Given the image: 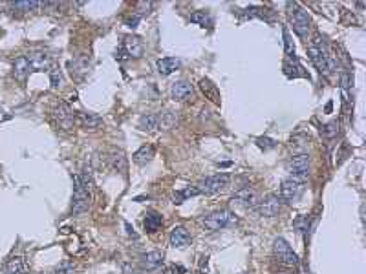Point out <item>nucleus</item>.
<instances>
[{
	"mask_svg": "<svg viewBox=\"0 0 366 274\" xmlns=\"http://www.w3.org/2000/svg\"><path fill=\"white\" fill-rule=\"evenodd\" d=\"M235 223H236V216L231 214L229 210H216V212L209 214L207 218H203V227L207 230H213V232L221 230L225 227L235 225Z\"/></svg>",
	"mask_w": 366,
	"mask_h": 274,
	"instance_id": "nucleus-1",
	"label": "nucleus"
},
{
	"mask_svg": "<svg viewBox=\"0 0 366 274\" xmlns=\"http://www.w3.org/2000/svg\"><path fill=\"white\" fill-rule=\"evenodd\" d=\"M90 208V194L81 185L79 176H73V201H72V212L83 214Z\"/></svg>",
	"mask_w": 366,
	"mask_h": 274,
	"instance_id": "nucleus-2",
	"label": "nucleus"
},
{
	"mask_svg": "<svg viewBox=\"0 0 366 274\" xmlns=\"http://www.w3.org/2000/svg\"><path fill=\"white\" fill-rule=\"evenodd\" d=\"M288 170H290L291 178L298 179V181H306L308 174H310V156L308 154H298L288 161Z\"/></svg>",
	"mask_w": 366,
	"mask_h": 274,
	"instance_id": "nucleus-3",
	"label": "nucleus"
},
{
	"mask_svg": "<svg viewBox=\"0 0 366 274\" xmlns=\"http://www.w3.org/2000/svg\"><path fill=\"white\" fill-rule=\"evenodd\" d=\"M273 251H275L276 260L280 261V263H284V265L293 267V265L298 263V256L293 252V249L288 245V241L284 240V238H276L275 245H273Z\"/></svg>",
	"mask_w": 366,
	"mask_h": 274,
	"instance_id": "nucleus-4",
	"label": "nucleus"
},
{
	"mask_svg": "<svg viewBox=\"0 0 366 274\" xmlns=\"http://www.w3.org/2000/svg\"><path fill=\"white\" fill-rule=\"evenodd\" d=\"M293 9L291 11V24H293V29L295 33L300 37V39H306L308 37V31H310V17L306 13L302 7H298L297 4H293Z\"/></svg>",
	"mask_w": 366,
	"mask_h": 274,
	"instance_id": "nucleus-5",
	"label": "nucleus"
},
{
	"mask_svg": "<svg viewBox=\"0 0 366 274\" xmlns=\"http://www.w3.org/2000/svg\"><path fill=\"white\" fill-rule=\"evenodd\" d=\"M304 183L306 181H298V179H284L280 185V199L286 201H295V199L304 192Z\"/></svg>",
	"mask_w": 366,
	"mask_h": 274,
	"instance_id": "nucleus-6",
	"label": "nucleus"
},
{
	"mask_svg": "<svg viewBox=\"0 0 366 274\" xmlns=\"http://www.w3.org/2000/svg\"><path fill=\"white\" fill-rule=\"evenodd\" d=\"M229 181H231V178L227 174H216L213 178H207L205 181H201L198 190L205 192V194H216V192L223 190L229 185Z\"/></svg>",
	"mask_w": 366,
	"mask_h": 274,
	"instance_id": "nucleus-7",
	"label": "nucleus"
},
{
	"mask_svg": "<svg viewBox=\"0 0 366 274\" xmlns=\"http://www.w3.org/2000/svg\"><path fill=\"white\" fill-rule=\"evenodd\" d=\"M53 117H55L57 124L64 128V130H70L73 126V121H75V114L70 110V106L66 103H57L55 108H53Z\"/></svg>",
	"mask_w": 366,
	"mask_h": 274,
	"instance_id": "nucleus-8",
	"label": "nucleus"
},
{
	"mask_svg": "<svg viewBox=\"0 0 366 274\" xmlns=\"http://www.w3.org/2000/svg\"><path fill=\"white\" fill-rule=\"evenodd\" d=\"M278 210H280V198L278 196H268L256 206V212L264 218H273L278 214Z\"/></svg>",
	"mask_w": 366,
	"mask_h": 274,
	"instance_id": "nucleus-9",
	"label": "nucleus"
},
{
	"mask_svg": "<svg viewBox=\"0 0 366 274\" xmlns=\"http://www.w3.org/2000/svg\"><path fill=\"white\" fill-rule=\"evenodd\" d=\"M231 203L236 206H242V208H255L256 203H258V199H256L255 190H251V188H242V190H238L235 196H233V201H231Z\"/></svg>",
	"mask_w": 366,
	"mask_h": 274,
	"instance_id": "nucleus-10",
	"label": "nucleus"
},
{
	"mask_svg": "<svg viewBox=\"0 0 366 274\" xmlns=\"http://www.w3.org/2000/svg\"><path fill=\"white\" fill-rule=\"evenodd\" d=\"M75 119L77 123L81 124L83 128H86V130H97L103 124V119L97 114H90V112H77Z\"/></svg>",
	"mask_w": 366,
	"mask_h": 274,
	"instance_id": "nucleus-11",
	"label": "nucleus"
},
{
	"mask_svg": "<svg viewBox=\"0 0 366 274\" xmlns=\"http://www.w3.org/2000/svg\"><path fill=\"white\" fill-rule=\"evenodd\" d=\"M26 59H28L29 68L33 71H42V69L49 68V55H46L44 51H31Z\"/></svg>",
	"mask_w": 366,
	"mask_h": 274,
	"instance_id": "nucleus-12",
	"label": "nucleus"
},
{
	"mask_svg": "<svg viewBox=\"0 0 366 274\" xmlns=\"http://www.w3.org/2000/svg\"><path fill=\"white\" fill-rule=\"evenodd\" d=\"M171 245L176 249H185L187 245H191V234L187 232V228L183 227H174L171 232Z\"/></svg>",
	"mask_w": 366,
	"mask_h": 274,
	"instance_id": "nucleus-13",
	"label": "nucleus"
},
{
	"mask_svg": "<svg viewBox=\"0 0 366 274\" xmlns=\"http://www.w3.org/2000/svg\"><path fill=\"white\" fill-rule=\"evenodd\" d=\"M171 95H172V99H176V101H185V99H189V97L193 95V86H191V82H187V81L174 82L172 88H171Z\"/></svg>",
	"mask_w": 366,
	"mask_h": 274,
	"instance_id": "nucleus-14",
	"label": "nucleus"
},
{
	"mask_svg": "<svg viewBox=\"0 0 366 274\" xmlns=\"http://www.w3.org/2000/svg\"><path fill=\"white\" fill-rule=\"evenodd\" d=\"M181 66V61L176 59V57H165V59H159L158 61V71L161 75H171L176 69Z\"/></svg>",
	"mask_w": 366,
	"mask_h": 274,
	"instance_id": "nucleus-15",
	"label": "nucleus"
},
{
	"mask_svg": "<svg viewBox=\"0 0 366 274\" xmlns=\"http://www.w3.org/2000/svg\"><path fill=\"white\" fill-rule=\"evenodd\" d=\"M161 261H163V254L159 252V251H152V252L145 254L141 258V265H143L145 271H156L161 265Z\"/></svg>",
	"mask_w": 366,
	"mask_h": 274,
	"instance_id": "nucleus-16",
	"label": "nucleus"
},
{
	"mask_svg": "<svg viewBox=\"0 0 366 274\" xmlns=\"http://www.w3.org/2000/svg\"><path fill=\"white\" fill-rule=\"evenodd\" d=\"M154 156H156V148H154L152 144H145V146H141V148L134 154V163L146 164L152 161Z\"/></svg>",
	"mask_w": 366,
	"mask_h": 274,
	"instance_id": "nucleus-17",
	"label": "nucleus"
},
{
	"mask_svg": "<svg viewBox=\"0 0 366 274\" xmlns=\"http://www.w3.org/2000/svg\"><path fill=\"white\" fill-rule=\"evenodd\" d=\"M124 49H126L128 57H134V59H139L143 55V44H141V41H139L138 37L124 39Z\"/></svg>",
	"mask_w": 366,
	"mask_h": 274,
	"instance_id": "nucleus-18",
	"label": "nucleus"
},
{
	"mask_svg": "<svg viewBox=\"0 0 366 274\" xmlns=\"http://www.w3.org/2000/svg\"><path fill=\"white\" fill-rule=\"evenodd\" d=\"M29 62L26 57H19L17 61H15L13 64V75L17 81H26V77H28L29 73Z\"/></svg>",
	"mask_w": 366,
	"mask_h": 274,
	"instance_id": "nucleus-19",
	"label": "nucleus"
},
{
	"mask_svg": "<svg viewBox=\"0 0 366 274\" xmlns=\"http://www.w3.org/2000/svg\"><path fill=\"white\" fill-rule=\"evenodd\" d=\"M200 88H201V91L213 101V103H216V104L220 103V91H218V88H216V84H213L209 79H201Z\"/></svg>",
	"mask_w": 366,
	"mask_h": 274,
	"instance_id": "nucleus-20",
	"label": "nucleus"
},
{
	"mask_svg": "<svg viewBox=\"0 0 366 274\" xmlns=\"http://www.w3.org/2000/svg\"><path fill=\"white\" fill-rule=\"evenodd\" d=\"M159 126V119L156 114H145L139 119V128L145 132H152Z\"/></svg>",
	"mask_w": 366,
	"mask_h": 274,
	"instance_id": "nucleus-21",
	"label": "nucleus"
},
{
	"mask_svg": "<svg viewBox=\"0 0 366 274\" xmlns=\"http://www.w3.org/2000/svg\"><path fill=\"white\" fill-rule=\"evenodd\" d=\"M158 119H159V126H161V128L171 130V128H174L176 123H178V114L167 110V112H161V115H158Z\"/></svg>",
	"mask_w": 366,
	"mask_h": 274,
	"instance_id": "nucleus-22",
	"label": "nucleus"
},
{
	"mask_svg": "<svg viewBox=\"0 0 366 274\" xmlns=\"http://www.w3.org/2000/svg\"><path fill=\"white\" fill-rule=\"evenodd\" d=\"M143 223H145V228L148 232H156L159 227H161V223H163V218L158 212H146Z\"/></svg>",
	"mask_w": 366,
	"mask_h": 274,
	"instance_id": "nucleus-23",
	"label": "nucleus"
},
{
	"mask_svg": "<svg viewBox=\"0 0 366 274\" xmlns=\"http://www.w3.org/2000/svg\"><path fill=\"white\" fill-rule=\"evenodd\" d=\"M22 271H24L22 258H11L4 267V274H22Z\"/></svg>",
	"mask_w": 366,
	"mask_h": 274,
	"instance_id": "nucleus-24",
	"label": "nucleus"
},
{
	"mask_svg": "<svg viewBox=\"0 0 366 274\" xmlns=\"http://www.w3.org/2000/svg\"><path fill=\"white\" fill-rule=\"evenodd\" d=\"M110 159H112V166H114V170L121 172V174L126 172V158H124L123 152H114Z\"/></svg>",
	"mask_w": 366,
	"mask_h": 274,
	"instance_id": "nucleus-25",
	"label": "nucleus"
},
{
	"mask_svg": "<svg viewBox=\"0 0 366 274\" xmlns=\"http://www.w3.org/2000/svg\"><path fill=\"white\" fill-rule=\"evenodd\" d=\"M189 21L194 22V24H198V26H201V27H211V17H209L205 11H194V13L189 17Z\"/></svg>",
	"mask_w": 366,
	"mask_h": 274,
	"instance_id": "nucleus-26",
	"label": "nucleus"
},
{
	"mask_svg": "<svg viewBox=\"0 0 366 274\" xmlns=\"http://www.w3.org/2000/svg\"><path fill=\"white\" fill-rule=\"evenodd\" d=\"M320 134H322V137L324 139H333V137H337L339 134V124L333 121V123H328L326 126H322V130H320Z\"/></svg>",
	"mask_w": 366,
	"mask_h": 274,
	"instance_id": "nucleus-27",
	"label": "nucleus"
},
{
	"mask_svg": "<svg viewBox=\"0 0 366 274\" xmlns=\"http://www.w3.org/2000/svg\"><path fill=\"white\" fill-rule=\"evenodd\" d=\"M53 274H75V265L72 261H62L55 267Z\"/></svg>",
	"mask_w": 366,
	"mask_h": 274,
	"instance_id": "nucleus-28",
	"label": "nucleus"
},
{
	"mask_svg": "<svg viewBox=\"0 0 366 274\" xmlns=\"http://www.w3.org/2000/svg\"><path fill=\"white\" fill-rule=\"evenodd\" d=\"M282 33H284V46H286V55L295 59V46H291L290 33H288V29H286V27L282 29Z\"/></svg>",
	"mask_w": 366,
	"mask_h": 274,
	"instance_id": "nucleus-29",
	"label": "nucleus"
},
{
	"mask_svg": "<svg viewBox=\"0 0 366 274\" xmlns=\"http://www.w3.org/2000/svg\"><path fill=\"white\" fill-rule=\"evenodd\" d=\"M41 6V2H15V9H22V11H29V9H37Z\"/></svg>",
	"mask_w": 366,
	"mask_h": 274,
	"instance_id": "nucleus-30",
	"label": "nucleus"
},
{
	"mask_svg": "<svg viewBox=\"0 0 366 274\" xmlns=\"http://www.w3.org/2000/svg\"><path fill=\"white\" fill-rule=\"evenodd\" d=\"M73 66L77 68V71H88V66H90V61H88V57H79L75 62H73Z\"/></svg>",
	"mask_w": 366,
	"mask_h": 274,
	"instance_id": "nucleus-31",
	"label": "nucleus"
},
{
	"mask_svg": "<svg viewBox=\"0 0 366 274\" xmlns=\"http://www.w3.org/2000/svg\"><path fill=\"white\" fill-rule=\"evenodd\" d=\"M256 144L260 146V148H264V150H268V148H275L276 143L273 141V139H269V137H258L256 139Z\"/></svg>",
	"mask_w": 366,
	"mask_h": 274,
	"instance_id": "nucleus-32",
	"label": "nucleus"
},
{
	"mask_svg": "<svg viewBox=\"0 0 366 274\" xmlns=\"http://www.w3.org/2000/svg\"><path fill=\"white\" fill-rule=\"evenodd\" d=\"M49 75H51V84H53V86H59V82L62 81L61 71H59L57 68H51L49 69Z\"/></svg>",
	"mask_w": 366,
	"mask_h": 274,
	"instance_id": "nucleus-33",
	"label": "nucleus"
},
{
	"mask_svg": "<svg viewBox=\"0 0 366 274\" xmlns=\"http://www.w3.org/2000/svg\"><path fill=\"white\" fill-rule=\"evenodd\" d=\"M139 21H141V15L136 13L134 17H132V19H128V22H126V24H128V27H136V26H138Z\"/></svg>",
	"mask_w": 366,
	"mask_h": 274,
	"instance_id": "nucleus-34",
	"label": "nucleus"
},
{
	"mask_svg": "<svg viewBox=\"0 0 366 274\" xmlns=\"http://www.w3.org/2000/svg\"><path fill=\"white\" fill-rule=\"evenodd\" d=\"M172 199H174V203H176V205H180V203H183V201H185V196H183V192H174Z\"/></svg>",
	"mask_w": 366,
	"mask_h": 274,
	"instance_id": "nucleus-35",
	"label": "nucleus"
},
{
	"mask_svg": "<svg viewBox=\"0 0 366 274\" xmlns=\"http://www.w3.org/2000/svg\"><path fill=\"white\" fill-rule=\"evenodd\" d=\"M332 108H333V103L330 101V103L326 104V114H330V112H332Z\"/></svg>",
	"mask_w": 366,
	"mask_h": 274,
	"instance_id": "nucleus-36",
	"label": "nucleus"
},
{
	"mask_svg": "<svg viewBox=\"0 0 366 274\" xmlns=\"http://www.w3.org/2000/svg\"><path fill=\"white\" fill-rule=\"evenodd\" d=\"M165 274H174V267H167L165 269Z\"/></svg>",
	"mask_w": 366,
	"mask_h": 274,
	"instance_id": "nucleus-37",
	"label": "nucleus"
}]
</instances>
